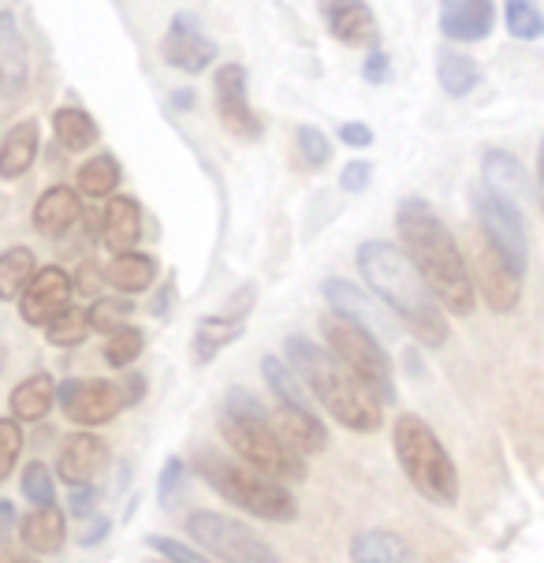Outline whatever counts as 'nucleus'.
Here are the masks:
<instances>
[{"label": "nucleus", "instance_id": "1", "mask_svg": "<svg viewBox=\"0 0 544 563\" xmlns=\"http://www.w3.org/2000/svg\"><path fill=\"white\" fill-rule=\"evenodd\" d=\"M396 228H399V240H403L407 257L414 262V269L422 273V280L429 284V291L436 295L444 313L470 318L474 302H477L474 273H470V265H466L455 235L447 232V224L436 217V209L429 206L425 198L410 195L396 209Z\"/></svg>", "mask_w": 544, "mask_h": 563}, {"label": "nucleus", "instance_id": "2", "mask_svg": "<svg viewBox=\"0 0 544 563\" xmlns=\"http://www.w3.org/2000/svg\"><path fill=\"white\" fill-rule=\"evenodd\" d=\"M355 262H358L362 280L369 284V291H374L425 347H444L447 336H452L447 313L441 302H436V295L429 291L422 273L414 269L407 251H399V246H391L385 240H366L358 246Z\"/></svg>", "mask_w": 544, "mask_h": 563}, {"label": "nucleus", "instance_id": "3", "mask_svg": "<svg viewBox=\"0 0 544 563\" xmlns=\"http://www.w3.org/2000/svg\"><path fill=\"white\" fill-rule=\"evenodd\" d=\"M284 358H288V366L299 374L302 385H307V393L318 399L343 429H351V433H374V429H380V418H385L380 415V404L321 347V343H313L307 336H288L284 340Z\"/></svg>", "mask_w": 544, "mask_h": 563}, {"label": "nucleus", "instance_id": "4", "mask_svg": "<svg viewBox=\"0 0 544 563\" xmlns=\"http://www.w3.org/2000/svg\"><path fill=\"white\" fill-rule=\"evenodd\" d=\"M221 437L227 448L243 460L246 466H254L265 478L291 485L307 478V460L295 455L288 444L280 441L273 426V415H265V407L246 393V388H232L227 404L221 410Z\"/></svg>", "mask_w": 544, "mask_h": 563}, {"label": "nucleus", "instance_id": "5", "mask_svg": "<svg viewBox=\"0 0 544 563\" xmlns=\"http://www.w3.org/2000/svg\"><path fill=\"white\" fill-rule=\"evenodd\" d=\"M391 444H396V460L418 496H425L436 508H452L459 500V471L425 418L399 415L391 426Z\"/></svg>", "mask_w": 544, "mask_h": 563}, {"label": "nucleus", "instance_id": "6", "mask_svg": "<svg viewBox=\"0 0 544 563\" xmlns=\"http://www.w3.org/2000/svg\"><path fill=\"white\" fill-rule=\"evenodd\" d=\"M195 471L217 496H224L227 504L243 508L246 515H254V519L291 522L295 515H299V504H295V496L284 489L280 482L265 478V474H257L254 466H246V463L206 452V455H198Z\"/></svg>", "mask_w": 544, "mask_h": 563}, {"label": "nucleus", "instance_id": "7", "mask_svg": "<svg viewBox=\"0 0 544 563\" xmlns=\"http://www.w3.org/2000/svg\"><path fill=\"white\" fill-rule=\"evenodd\" d=\"M321 336H324L329 355L336 358L380 407L396 404V377H391L388 351L374 332H366L362 324L340 318V313H324Z\"/></svg>", "mask_w": 544, "mask_h": 563}, {"label": "nucleus", "instance_id": "8", "mask_svg": "<svg viewBox=\"0 0 544 563\" xmlns=\"http://www.w3.org/2000/svg\"><path fill=\"white\" fill-rule=\"evenodd\" d=\"M184 527L190 533L198 549L206 556L221 560V563H284L269 541L257 530H251L246 522L232 519L221 511H190L184 519Z\"/></svg>", "mask_w": 544, "mask_h": 563}, {"label": "nucleus", "instance_id": "9", "mask_svg": "<svg viewBox=\"0 0 544 563\" xmlns=\"http://www.w3.org/2000/svg\"><path fill=\"white\" fill-rule=\"evenodd\" d=\"M474 217H477V228L481 235L489 240L496 251H500L508 262L526 276V265H530V235H526V224H522V209L496 198L492 190H474Z\"/></svg>", "mask_w": 544, "mask_h": 563}, {"label": "nucleus", "instance_id": "10", "mask_svg": "<svg viewBox=\"0 0 544 563\" xmlns=\"http://www.w3.org/2000/svg\"><path fill=\"white\" fill-rule=\"evenodd\" d=\"M123 396L116 380H104V377H90V380H64L56 388V404L68 415V422H75L79 429H93L104 426L120 415Z\"/></svg>", "mask_w": 544, "mask_h": 563}, {"label": "nucleus", "instance_id": "11", "mask_svg": "<svg viewBox=\"0 0 544 563\" xmlns=\"http://www.w3.org/2000/svg\"><path fill=\"white\" fill-rule=\"evenodd\" d=\"M213 98H217V117H221L227 135L238 139V142L262 139V117H257L254 104H251L243 64H224V68H217Z\"/></svg>", "mask_w": 544, "mask_h": 563}, {"label": "nucleus", "instance_id": "12", "mask_svg": "<svg viewBox=\"0 0 544 563\" xmlns=\"http://www.w3.org/2000/svg\"><path fill=\"white\" fill-rule=\"evenodd\" d=\"M474 288L489 302V310L496 313H511L514 307L522 302V273L503 257L496 246L485 240H477V251H474Z\"/></svg>", "mask_w": 544, "mask_h": 563}, {"label": "nucleus", "instance_id": "13", "mask_svg": "<svg viewBox=\"0 0 544 563\" xmlns=\"http://www.w3.org/2000/svg\"><path fill=\"white\" fill-rule=\"evenodd\" d=\"M217 42L202 31L195 12H176L168 23L165 37H160V56H165L168 68L184 71V75H198L206 71L209 64L217 60Z\"/></svg>", "mask_w": 544, "mask_h": 563}, {"label": "nucleus", "instance_id": "14", "mask_svg": "<svg viewBox=\"0 0 544 563\" xmlns=\"http://www.w3.org/2000/svg\"><path fill=\"white\" fill-rule=\"evenodd\" d=\"M71 295H75L71 276L56 269V265H45V269H37L31 288L23 291V299H19V318L34 324V329H49L60 313L71 310Z\"/></svg>", "mask_w": 544, "mask_h": 563}, {"label": "nucleus", "instance_id": "15", "mask_svg": "<svg viewBox=\"0 0 544 563\" xmlns=\"http://www.w3.org/2000/svg\"><path fill=\"white\" fill-rule=\"evenodd\" d=\"M321 291H324V299H329L332 313H340V318L362 324V329L374 332L377 340L396 336V318H391V310H385V302H374L366 291L355 288L351 280L329 276V280L321 284Z\"/></svg>", "mask_w": 544, "mask_h": 563}, {"label": "nucleus", "instance_id": "16", "mask_svg": "<svg viewBox=\"0 0 544 563\" xmlns=\"http://www.w3.org/2000/svg\"><path fill=\"white\" fill-rule=\"evenodd\" d=\"M321 19L329 34L340 45H366V49H380V26L377 15L366 0H318Z\"/></svg>", "mask_w": 544, "mask_h": 563}, {"label": "nucleus", "instance_id": "17", "mask_svg": "<svg viewBox=\"0 0 544 563\" xmlns=\"http://www.w3.org/2000/svg\"><path fill=\"white\" fill-rule=\"evenodd\" d=\"M109 460H112L109 444H104L98 433L82 429V433H71L68 441H64L60 460H56V478L64 485H71V489H79V485H90L98 478L104 466H109Z\"/></svg>", "mask_w": 544, "mask_h": 563}, {"label": "nucleus", "instance_id": "18", "mask_svg": "<svg viewBox=\"0 0 544 563\" xmlns=\"http://www.w3.org/2000/svg\"><path fill=\"white\" fill-rule=\"evenodd\" d=\"M496 26V0H441V34L447 42H485Z\"/></svg>", "mask_w": 544, "mask_h": 563}, {"label": "nucleus", "instance_id": "19", "mask_svg": "<svg viewBox=\"0 0 544 563\" xmlns=\"http://www.w3.org/2000/svg\"><path fill=\"white\" fill-rule=\"evenodd\" d=\"M481 179H485V190H492L496 198H503V202H511L519 209H522V202L533 198L530 172L522 168L519 157H511L508 150H485Z\"/></svg>", "mask_w": 544, "mask_h": 563}, {"label": "nucleus", "instance_id": "20", "mask_svg": "<svg viewBox=\"0 0 544 563\" xmlns=\"http://www.w3.org/2000/svg\"><path fill=\"white\" fill-rule=\"evenodd\" d=\"M273 426L280 433V441L291 448L295 455H321L329 448V429L313 410L307 407H276Z\"/></svg>", "mask_w": 544, "mask_h": 563}, {"label": "nucleus", "instance_id": "21", "mask_svg": "<svg viewBox=\"0 0 544 563\" xmlns=\"http://www.w3.org/2000/svg\"><path fill=\"white\" fill-rule=\"evenodd\" d=\"M31 79V60H26V42L12 12H0V93L19 98Z\"/></svg>", "mask_w": 544, "mask_h": 563}, {"label": "nucleus", "instance_id": "22", "mask_svg": "<svg viewBox=\"0 0 544 563\" xmlns=\"http://www.w3.org/2000/svg\"><path fill=\"white\" fill-rule=\"evenodd\" d=\"M82 217V198L71 187H49L34 206V228L45 240H64Z\"/></svg>", "mask_w": 544, "mask_h": 563}, {"label": "nucleus", "instance_id": "23", "mask_svg": "<svg viewBox=\"0 0 544 563\" xmlns=\"http://www.w3.org/2000/svg\"><path fill=\"white\" fill-rule=\"evenodd\" d=\"M19 538H23V549L34 552V556H49V552H60L64 541H68V519L56 508H34L19 522Z\"/></svg>", "mask_w": 544, "mask_h": 563}, {"label": "nucleus", "instance_id": "24", "mask_svg": "<svg viewBox=\"0 0 544 563\" xmlns=\"http://www.w3.org/2000/svg\"><path fill=\"white\" fill-rule=\"evenodd\" d=\"M101 232H104V246H109L112 254H131L142 240V206L135 198L116 195L109 202V209H104Z\"/></svg>", "mask_w": 544, "mask_h": 563}, {"label": "nucleus", "instance_id": "25", "mask_svg": "<svg viewBox=\"0 0 544 563\" xmlns=\"http://www.w3.org/2000/svg\"><path fill=\"white\" fill-rule=\"evenodd\" d=\"M351 563H418V556L396 530H362L351 541Z\"/></svg>", "mask_w": 544, "mask_h": 563}, {"label": "nucleus", "instance_id": "26", "mask_svg": "<svg viewBox=\"0 0 544 563\" xmlns=\"http://www.w3.org/2000/svg\"><path fill=\"white\" fill-rule=\"evenodd\" d=\"M37 157V123L23 120L0 142V179H19L26 176Z\"/></svg>", "mask_w": 544, "mask_h": 563}, {"label": "nucleus", "instance_id": "27", "mask_svg": "<svg viewBox=\"0 0 544 563\" xmlns=\"http://www.w3.org/2000/svg\"><path fill=\"white\" fill-rule=\"evenodd\" d=\"M8 404H12V418L19 426H23V422H42V418L56 407V380L49 374L26 377L23 385H15V393H12Z\"/></svg>", "mask_w": 544, "mask_h": 563}, {"label": "nucleus", "instance_id": "28", "mask_svg": "<svg viewBox=\"0 0 544 563\" xmlns=\"http://www.w3.org/2000/svg\"><path fill=\"white\" fill-rule=\"evenodd\" d=\"M104 280L112 284L116 291L123 295H138V291H149L157 280V262L149 254H116L109 262V269H104Z\"/></svg>", "mask_w": 544, "mask_h": 563}, {"label": "nucleus", "instance_id": "29", "mask_svg": "<svg viewBox=\"0 0 544 563\" xmlns=\"http://www.w3.org/2000/svg\"><path fill=\"white\" fill-rule=\"evenodd\" d=\"M243 336V318H235V313H213V318L198 321L195 329V362L198 366H206V362H213L227 343H235Z\"/></svg>", "mask_w": 544, "mask_h": 563}, {"label": "nucleus", "instance_id": "30", "mask_svg": "<svg viewBox=\"0 0 544 563\" xmlns=\"http://www.w3.org/2000/svg\"><path fill=\"white\" fill-rule=\"evenodd\" d=\"M436 79L447 98H466L481 86V68H477L474 56H466L459 49H441L436 56Z\"/></svg>", "mask_w": 544, "mask_h": 563}, {"label": "nucleus", "instance_id": "31", "mask_svg": "<svg viewBox=\"0 0 544 563\" xmlns=\"http://www.w3.org/2000/svg\"><path fill=\"white\" fill-rule=\"evenodd\" d=\"M34 276H37L34 251H26V246H12V251H4L0 254V299L4 302L23 299V291L31 288Z\"/></svg>", "mask_w": 544, "mask_h": 563}, {"label": "nucleus", "instance_id": "32", "mask_svg": "<svg viewBox=\"0 0 544 563\" xmlns=\"http://www.w3.org/2000/svg\"><path fill=\"white\" fill-rule=\"evenodd\" d=\"M53 131H56V142L71 154H82L98 142V123H93L90 112L82 109H60L53 112Z\"/></svg>", "mask_w": 544, "mask_h": 563}, {"label": "nucleus", "instance_id": "33", "mask_svg": "<svg viewBox=\"0 0 544 563\" xmlns=\"http://www.w3.org/2000/svg\"><path fill=\"white\" fill-rule=\"evenodd\" d=\"M262 374H265V385L273 388V396L280 399L284 407H307V410H310L307 388H302L299 374H295V369L288 366V358L265 355V358H262Z\"/></svg>", "mask_w": 544, "mask_h": 563}, {"label": "nucleus", "instance_id": "34", "mask_svg": "<svg viewBox=\"0 0 544 563\" xmlns=\"http://www.w3.org/2000/svg\"><path fill=\"white\" fill-rule=\"evenodd\" d=\"M75 184H79V195L86 198H109L112 190L120 187V165L112 154H101L93 161H86L79 168V176H75Z\"/></svg>", "mask_w": 544, "mask_h": 563}, {"label": "nucleus", "instance_id": "35", "mask_svg": "<svg viewBox=\"0 0 544 563\" xmlns=\"http://www.w3.org/2000/svg\"><path fill=\"white\" fill-rule=\"evenodd\" d=\"M503 23L514 42H541L544 37V12L537 0H503Z\"/></svg>", "mask_w": 544, "mask_h": 563}, {"label": "nucleus", "instance_id": "36", "mask_svg": "<svg viewBox=\"0 0 544 563\" xmlns=\"http://www.w3.org/2000/svg\"><path fill=\"white\" fill-rule=\"evenodd\" d=\"M142 347H146V336H142L135 324H127V329L112 332V336L104 340V362L116 369H127L131 362L142 355Z\"/></svg>", "mask_w": 544, "mask_h": 563}, {"label": "nucleus", "instance_id": "37", "mask_svg": "<svg viewBox=\"0 0 544 563\" xmlns=\"http://www.w3.org/2000/svg\"><path fill=\"white\" fill-rule=\"evenodd\" d=\"M135 313L127 299H98L90 310H86V318H90V329L104 332V336H112V332L127 329V318Z\"/></svg>", "mask_w": 544, "mask_h": 563}, {"label": "nucleus", "instance_id": "38", "mask_svg": "<svg viewBox=\"0 0 544 563\" xmlns=\"http://www.w3.org/2000/svg\"><path fill=\"white\" fill-rule=\"evenodd\" d=\"M86 332H90V318H86V310H68L60 313L49 329H45V340L53 343V347H79L86 340Z\"/></svg>", "mask_w": 544, "mask_h": 563}, {"label": "nucleus", "instance_id": "39", "mask_svg": "<svg viewBox=\"0 0 544 563\" xmlns=\"http://www.w3.org/2000/svg\"><path fill=\"white\" fill-rule=\"evenodd\" d=\"M23 493L34 508H53L56 504V478L45 463H26L23 471Z\"/></svg>", "mask_w": 544, "mask_h": 563}, {"label": "nucleus", "instance_id": "40", "mask_svg": "<svg viewBox=\"0 0 544 563\" xmlns=\"http://www.w3.org/2000/svg\"><path fill=\"white\" fill-rule=\"evenodd\" d=\"M295 142H299V157L307 168H324L332 161V146H329V139H324V131L310 128V123H302V128L295 131Z\"/></svg>", "mask_w": 544, "mask_h": 563}, {"label": "nucleus", "instance_id": "41", "mask_svg": "<svg viewBox=\"0 0 544 563\" xmlns=\"http://www.w3.org/2000/svg\"><path fill=\"white\" fill-rule=\"evenodd\" d=\"M19 452H23V429L15 418H0V482L15 471Z\"/></svg>", "mask_w": 544, "mask_h": 563}, {"label": "nucleus", "instance_id": "42", "mask_svg": "<svg viewBox=\"0 0 544 563\" xmlns=\"http://www.w3.org/2000/svg\"><path fill=\"white\" fill-rule=\"evenodd\" d=\"M184 478H187V463L171 455V460L165 463V471H160V482H157V500L165 511L176 508L179 493H184Z\"/></svg>", "mask_w": 544, "mask_h": 563}, {"label": "nucleus", "instance_id": "43", "mask_svg": "<svg viewBox=\"0 0 544 563\" xmlns=\"http://www.w3.org/2000/svg\"><path fill=\"white\" fill-rule=\"evenodd\" d=\"M374 184V161H347L340 172V190H347V195H362V190H369Z\"/></svg>", "mask_w": 544, "mask_h": 563}, {"label": "nucleus", "instance_id": "44", "mask_svg": "<svg viewBox=\"0 0 544 563\" xmlns=\"http://www.w3.org/2000/svg\"><path fill=\"white\" fill-rule=\"evenodd\" d=\"M146 545L157 549L168 563H209V556H198L195 549H187L184 541H176V538H165V533H154V538H146Z\"/></svg>", "mask_w": 544, "mask_h": 563}, {"label": "nucleus", "instance_id": "45", "mask_svg": "<svg viewBox=\"0 0 544 563\" xmlns=\"http://www.w3.org/2000/svg\"><path fill=\"white\" fill-rule=\"evenodd\" d=\"M362 79L369 86H385L391 79V56L385 49H369L366 64H362Z\"/></svg>", "mask_w": 544, "mask_h": 563}, {"label": "nucleus", "instance_id": "46", "mask_svg": "<svg viewBox=\"0 0 544 563\" xmlns=\"http://www.w3.org/2000/svg\"><path fill=\"white\" fill-rule=\"evenodd\" d=\"M374 128L369 123H362V120H355V123H343L340 128V142H347L351 150H366V146H374Z\"/></svg>", "mask_w": 544, "mask_h": 563}, {"label": "nucleus", "instance_id": "47", "mask_svg": "<svg viewBox=\"0 0 544 563\" xmlns=\"http://www.w3.org/2000/svg\"><path fill=\"white\" fill-rule=\"evenodd\" d=\"M93 504H98V489H93V485H79V489L71 493L75 519H93Z\"/></svg>", "mask_w": 544, "mask_h": 563}, {"label": "nucleus", "instance_id": "48", "mask_svg": "<svg viewBox=\"0 0 544 563\" xmlns=\"http://www.w3.org/2000/svg\"><path fill=\"white\" fill-rule=\"evenodd\" d=\"M15 530H19V515L12 508V500L0 496V545H8V538H12Z\"/></svg>", "mask_w": 544, "mask_h": 563}, {"label": "nucleus", "instance_id": "49", "mask_svg": "<svg viewBox=\"0 0 544 563\" xmlns=\"http://www.w3.org/2000/svg\"><path fill=\"white\" fill-rule=\"evenodd\" d=\"M104 533H109V519H101V515H93L90 527L82 530V549H93V545H98V541L104 538Z\"/></svg>", "mask_w": 544, "mask_h": 563}, {"label": "nucleus", "instance_id": "50", "mask_svg": "<svg viewBox=\"0 0 544 563\" xmlns=\"http://www.w3.org/2000/svg\"><path fill=\"white\" fill-rule=\"evenodd\" d=\"M75 288H79V291H93V288H98V269H93V265H82V269H79V284H75Z\"/></svg>", "mask_w": 544, "mask_h": 563}, {"label": "nucleus", "instance_id": "51", "mask_svg": "<svg viewBox=\"0 0 544 563\" xmlns=\"http://www.w3.org/2000/svg\"><path fill=\"white\" fill-rule=\"evenodd\" d=\"M142 393H146V380H142V374H131V380H127V404H138Z\"/></svg>", "mask_w": 544, "mask_h": 563}, {"label": "nucleus", "instance_id": "52", "mask_svg": "<svg viewBox=\"0 0 544 563\" xmlns=\"http://www.w3.org/2000/svg\"><path fill=\"white\" fill-rule=\"evenodd\" d=\"M537 198H541V213H544V139L537 146Z\"/></svg>", "mask_w": 544, "mask_h": 563}, {"label": "nucleus", "instance_id": "53", "mask_svg": "<svg viewBox=\"0 0 544 563\" xmlns=\"http://www.w3.org/2000/svg\"><path fill=\"white\" fill-rule=\"evenodd\" d=\"M0 563H37L34 556H19V552H0Z\"/></svg>", "mask_w": 544, "mask_h": 563}, {"label": "nucleus", "instance_id": "54", "mask_svg": "<svg viewBox=\"0 0 544 563\" xmlns=\"http://www.w3.org/2000/svg\"><path fill=\"white\" fill-rule=\"evenodd\" d=\"M190 98H195V93H190V90H184V93H176V98H171V101H176L179 109H190Z\"/></svg>", "mask_w": 544, "mask_h": 563}, {"label": "nucleus", "instance_id": "55", "mask_svg": "<svg viewBox=\"0 0 544 563\" xmlns=\"http://www.w3.org/2000/svg\"><path fill=\"white\" fill-rule=\"evenodd\" d=\"M0 366H4V351H0Z\"/></svg>", "mask_w": 544, "mask_h": 563}, {"label": "nucleus", "instance_id": "56", "mask_svg": "<svg viewBox=\"0 0 544 563\" xmlns=\"http://www.w3.org/2000/svg\"><path fill=\"white\" fill-rule=\"evenodd\" d=\"M165 563H168V560H165Z\"/></svg>", "mask_w": 544, "mask_h": 563}]
</instances>
